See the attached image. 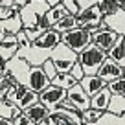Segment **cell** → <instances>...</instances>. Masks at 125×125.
Instances as JSON below:
<instances>
[{
    "mask_svg": "<svg viewBox=\"0 0 125 125\" xmlns=\"http://www.w3.org/2000/svg\"><path fill=\"white\" fill-rule=\"evenodd\" d=\"M107 57H109L107 52H103L96 44H90L88 48H85L79 53L77 61L83 66V70H85V75H94V74H98V70L101 68V64L105 62Z\"/></svg>",
    "mask_w": 125,
    "mask_h": 125,
    "instance_id": "obj_1",
    "label": "cell"
},
{
    "mask_svg": "<svg viewBox=\"0 0 125 125\" xmlns=\"http://www.w3.org/2000/svg\"><path fill=\"white\" fill-rule=\"evenodd\" d=\"M77 57L79 55L75 53L74 50H70L64 42H59L57 46L50 52V59L53 61V64H55L59 74H68V72L72 70V66L77 62Z\"/></svg>",
    "mask_w": 125,
    "mask_h": 125,
    "instance_id": "obj_2",
    "label": "cell"
},
{
    "mask_svg": "<svg viewBox=\"0 0 125 125\" xmlns=\"http://www.w3.org/2000/svg\"><path fill=\"white\" fill-rule=\"evenodd\" d=\"M61 42H64L70 50H74L79 55L85 48H88L92 44V33L86 28H74V30L62 33Z\"/></svg>",
    "mask_w": 125,
    "mask_h": 125,
    "instance_id": "obj_3",
    "label": "cell"
},
{
    "mask_svg": "<svg viewBox=\"0 0 125 125\" xmlns=\"http://www.w3.org/2000/svg\"><path fill=\"white\" fill-rule=\"evenodd\" d=\"M48 125H83V118L79 110H68L57 107L48 114Z\"/></svg>",
    "mask_w": 125,
    "mask_h": 125,
    "instance_id": "obj_4",
    "label": "cell"
},
{
    "mask_svg": "<svg viewBox=\"0 0 125 125\" xmlns=\"http://www.w3.org/2000/svg\"><path fill=\"white\" fill-rule=\"evenodd\" d=\"M64 98H66V88L55 86V85H52V83H50V86H46V88L39 94V101L50 110L57 109Z\"/></svg>",
    "mask_w": 125,
    "mask_h": 125,
    "instance_id": "obj_5",
    "label": "cell"
},
{
    "mask_svg": "<svg viewBox=\"0 0 125 125\" xmlns=\"http://www.w3.org/2000/svg\"><path fill=\"white\" fill-rule=\"evenodd\" d=\"M50 77L46 75V72L42 70V66H30L28 68V81L26 86L31 88L33 92L41 94L46 86H50Z\"/></svg>",
    "mask_w": 125,
    "mask_h": 125,
    "instance_id": "obj_6",
    "label": "cell"
},
{
    "mask_svg": "<svg viewBox=\"0 0 125 125\" xmlns=\"http://www.w3.org/2000/svg\"><path fill=\"white\" fill-rule=\"evenodd\" d=\"M77 19V28H86V30H92V28H98L103 20V13L99 9V6H92L88 9H83L75 15Z\"/></svg>",
    "mask_w": 125,
    "mask_h": 125,
    "instance_id": "obj_7",
    "label": "cell"
},
{
    "mask_svg": "<svg viewBox=\"0 0 125 125\" xmlns=\"http://www.w3.org/2000/svg\"><path fill=\"white\" fill-rule=\"evenodd\" d=\"M66 98L70 99L75 107H77L79 112L90 109V96L85 92V88H83L79 83H75L74 86H70V88L66 90Z\"/></svg>",
    "mask_w": 125,
    "mask_h": 125,
    "instance_id": "obj_8",
    "label": "cell"
},
{
    "mask_svg": "<svg viewBox=\"0 0 125 125\" xmlns=\"http://www.w3.org/2000/svg\"><path fill=\"white\" fill-rule=\"evenodd\" d=\"M98 75L105 83H110V81H114V79H118V77H123L125 75V68L120 66L118 62H114L110 57H107L105 62L101 64V68L98 70Z\"/></svg>",
    "mask_w": 125,
    "mask_h": 125,
    "instance_id": "obj_9",
    "label": "cell"
},
{
    "mask_svg": "<svg viewBox=\"0 0 125 125\" xmlns=\"http://www.w3.org/2000/svg\"><path fill=\"white\" fill-rule=\"evenodd\" d=\"M118 37L120 35L112 30H99V31H96V33H92V44H96L98 48H101L103 52L109 53L110 48L116 44Z\"/></svg>",
    "mask_w": 125,
    "mask_h": 125,
    "instance_id": "obj_10",
    "label": "cell"
},
{
    "mask_svg": "<svg viewBox=\"0 0 125 125\" xmlns=\"http://www.w3.org/2000/svg\"><path fill=\"white\" fill-rule=\"evenodd\" d=\"M61 39H62L61 33H59L57 30H53V28H50V30L44 31V33H42V35H41L33 44H31V46L41 48V50H46V52H52L59 42H61Z\"/></svg>",
    "mask_w": 125,
    "mask_h": 125,
    "instance_id": "obj_11",
    "label": "cell"
},
{
    "mask_svg": "<svg viewBox=\"0 0 125 125\" xmlns=\"http://www.w3.org/2000/svg\"><path fill=\"white\" fill-rule=\"evenodd\" d=\"M79 85L83 86V88H85V92L88 94L90 98H92V96H96V94L99 92V90H103L107 86V83L103 81L101 77H99L98 74H94V75H85V77L81 79V81H79Z\"/></svg>",
    "mask_w": 125,
    "mask_h": 125,
    "instance_id": "obj_12",
    "label": "cell"
},
{
    "mask_svg": "<svg viewBox=\"0 0 125 125\" xmlns=\"http://www.w3.org/2000/svg\"><path fill=\"white\" fill-rule=\"evenodd\" d=\"M24 114H26V116L30 118V120L33 121L35 125H39V123H44V121H48V114H50V109H46V107H44L41 101H37L35 105H31L30 109L24 110Z\"/></svg>",
    "mask_w": 125,
    "mask_h": 125,
    "instance_id": "obj_13",
    "label": "cell"
},
{
    "mask_svg": "<svg viewBox=\"0 0 125 125\" xmlns=\"http://www.w3.org/2000/svg\"><path fill=\"white\" fill-rule=\"evenodd\" d=\"M110 98H112V94H110V90L105 86V88L99 90L96 96L90 98V109L103 110V112H105V110L109 109V105H110Z\"/></svg>",
    "mask_w": 125,
    "mask_h": 125,
    "instance_id": "obj_14",
    "label": "cell"
},
{
    "mask_svg": "<svg viewBox=\"0 0 125 125\" xmlns=\"http://www.w3.org/2000/svg\"><path fill=\"white\" fill-rule=\"evenodd\" d=\"M105 22L109 26V30L116 31L118 35H125V11L123 9L116 11L110 17H105Z\"/></svg>",
    "mask_w": 125,
    "mask_h": 125,
    "instance_id": "obj_15",
    "label": "cell"
},
{
    "mask_svg": "<svg viewBox=\"0 0 125 125\" xmlns=\"http://www.w3.org/2000/svg\"><path fill=\"white\" fill-rule=\"evenodd\" d=\"M109 57L112 59L114 62H118L120 66L125 68V35H120L112 48L109 52Z\"/></svg>",
    "mask_w": 125,
    "mask_h": 125,
    "instance_id": "obj_16",
    "label": "cell"
},
{
    "mask_svg": "<svg viewBox=\"0 0 125 125\" xmlns=\"http://www.w3.org/2000/svg\"><path fill=\"white\" fill-rule=\"evenodd\" d=\"M107 110H109L110 114H114L116 118L125 116V94L123 96H112V98H110V105H109Z\"/></svg>",
    "mask_w": 125,
    "mask_h": 125,
    "instance_id": "obj_17",
    "label": "cell"
},
{
    "mask_svg": "<svg viewBox=\"0 0 125 125\" xmlns=\"http://www.w3.org/2000/svg\"><path fill=\"white\" fill-rule=\"evenodd\" d=\"M74 28H77V19H75V15H72V13H68L66 17H62L61 20H59L57 24L53 26V30H57L59 33H66V31L74 30Z\"/></svg>",
    "mask_w": 125,
    "mask_h": 125,
    "instance_id": "obj_18",
    "label": "cell"
},
{
    "mask_svg": "<svg viewBox=\"0 0 125 125\" xmlns=\"http://www.w3.org/2000/svg\"><path fill=\"white\" fill-rule=\"evenodd\" d=\"M2 26H4V33H9V35H17L20 30H22V17L15 15L8 20H2Z\"/></svg>",
    "mask_w": 125,
    "mask_h": 125,
    "instance_id": "obj_19",
    "label": "cell"
},
{
    "mask_svg": "<svg viewBox=\"0 0 125 125\" xmlns=\"http://www.w3.org/2000/svg\"><path fill=\"white\" fill-rule=\"evenodd\" d=\"M98 6H99V9H101V13H103V19L114 15L116 11L121 9V2H118V0H99Z\"/></svg>",
    "mask_w": 125,
    "mask_h": 125,
    "instance_id": "obj_20",
    "label": "cell"
},
{
    "mask_svg": "<svg viewBox=\"0 0 125 125\" xmlns=\"http://www.w3.org/2000/svg\"><path fill=\"white\" fill-rule=\"evenodd\" d=\"M37 101H39V94H37V92H33L31 88H28V90H26V94H24L22 98L19 99L17 107H19V109L24 112V110H26V109H30L31 105H35Z\"/></svg>",
    "mask_w": 125,
    "mask_h": 125,
    "instance_id": "obj_21",
    "label": "cell"
},
{
    "mask_svg": "<svg viewBox=\"0 0 125 125\" xmlns=\"http://www.w3.org/2000/svg\"><path fill=\"white\" fill-rule=\"evenodd\" d=\"M75 79L72 77L70 74H57L53 79H52V85H55V86H61V88H70V86H74L75 85Z\"/></svg>",
    "mask_w": 125,
    "mask_h": 125,
    "instance_id": "obj_22",
    "label": "cell"
},
{
    "mask_svg": "<svg viewBox=\"0 0 125 125\" xmlns=\"http://www.w3.org/2000/svg\"><path fill=\"white\" fill-rule=\"evenodd\" d=\"M107 88L110 90L112 96H123L125 94V75L114 79V81H110V83H107Z\"/></svg>",
    "mask_w": 125,
    "mask_h": 125,
    "instance_id": "obj_23",
    "label": "cell"
},
{
    "mask_svg": "<svg viewBox=\"0 0 125 125\" xmlns=\"http://www.w3.org/2000/svg\"><path fill=\"white\" fill-rule=\"evenodd\" d=\"M103 116V110H96V109H86L81 112L83 118V125H88V123H96L99 118Z\"/></svg>",
    "mask_w": 125,
    "mask_h": 125,
    "instance_id": "obj_24",
    "label": "cell"
},
{
    "mask_svg": "<svg viewBox=\"0 0 125 125\" xmlns=\"http://www.w3.org/2000/svg\"><path fill=\"white\" fill-rule=\"evenodd\" d=\"M24 30V33H26V37H28V41H30V44H33L37 39H39L41 35L44 33V30H41L39 26H31V28H22Z\"/></svg>",
    "mask_w": 125,
    "mask_h": 125,
    "instance_id": "obj_25",
    "label": "cell"
},
{
    "mask_svg": "<svg viewBox=\"0 0 125 125\" xmlns=\"http://www.w3.org/2000/svg\"><path fill=\"white\" fill-rule=\"evenodd\" d=\"M41 66H42V70L46 72V75H48V77H50V81H52V79H53L55 75L59 74V72H57V68H55V64H53V61H52L50 57H48L46 61H44L42 64H41Z\"/></svg>",
    "mask_w": 125,
    "mask_h": 125,
    "instance_id": "obj_26",
    "label": "cell"
},
{
    "mask_svg": "<svg viewBox=\"0 0 125 125\" xmlns=\"http://www.w3.org/2000/svg\"><path fill=\"white\" fill-rule=\"evenodd\" d=\"M68 74H70V75H72V77H74V79H75V81H77V83L81 81L83 77H85V70H83V66H81V64H79V61L75 62L74 66H72V70L68 72Z\"/></svg>",
    "mask_w": 125,
    "mask_h": 125,
    "instance_id": "obj_27",
    "label": "cell"
},
{
    "mask_svg": "<svg viewBox=\"0 0 125 125\" xmlns=\"http://www.w3.org/2000/svg\"><path fill=\"white\" fill-rule=\"evenodd\" d=\"M61 4L64 6L66 11L72 13V15H77V13H79V8H77V2H75V0H62Z\"/></svg>",
    "mask_w": 125,
    "mask_h": 125,
    "instance_id": "obj_28",
    "label": "cell"
},
{
    "mask_svg": "<svg viewBox=\"0 0 125 125\" xmlns=\"http://www.w3.org/2000/svg\"><path fill=\"white\" fill-rule=\"evenodd\" d=\"M13 125H35V123H33V121H31V120H30V118H28L24 112H20L19 116L13 120Z\"/></svg>",
    "mask_w": 125,
    "mask_h": 125,
    "instance_id": "obj_29",
    "label": "cell"
},
{
    "mask_svg": "<svg viewBox=\"0 0 125 125\" xmlns=\"http://www.w3.org/2000/svg\"><path fill=\"white\" fill-rule=\"evenodd\" d=\"M75 2H77L79 11H83V9H88V8H92V6L98 4V0H75Z\"/></svg>",
    "mask_w": 125,
    "mask_h": 125,
    "instance_id": "obj_30",
    "label": "cell"
},
{
    "mask_svg": "<svg viewBox=\"0 0 125 125\" xmlns=\"http://www.w3.org/2000/svg\"><path fill=\"white\" fill-rule=\"evenodd\" d=\"M17 41H19L20 48H26V46H31V44H30V41H28V37H26V33H24V30H20L19 33H17Z\"/></svg>",
    "mask_w": 125,
    "mask_h": 125,
    "instance_id": "obj_31",
    "label": "cell"
},
{
    "mask_svg": "<svg viewBox=\"0 0 125 125\" xmlns=\"http://www.w3.org/2000/svg\"><path fill=\"white\" fill-rule=\"evenodd\" d=\"M31 2H33V0H15V4L19 6L20 9H22V8H26V6H30Z\"/></svg>",
    "mask_w": 125,
    "mask_h": 125,
    "instance_id": "obj_32",
    "label": "cell"
},
{
    "mask_svg": "<svg viewBox=\"0 0 125 125\" xmlns=\"http://www.w3.org/2000/svg\"><path fill=\"white\" fill-rule=\"evenodd\" d=\"M0 125H13V120H8V118H4L0 114Z\"/></svg>",
    "mask_w": 125,
    "mask_h": 125,
    "instance_id": "obj_33",
    "label": "cell"
},
{
    "mask_svg": "<svg viewBox=\"0 0 125 125\" xmlns=\"http://www.w3.org/2000/svg\"><path fill=\"white\" fill-rule=\"evenodd\" d=\"M44 2H46L48 6H50V8H53V6H59L62 2V0H44Z\"/></svg>",
    "mask_w": 125,
    "mask_h": 125,
    "instance_id": "obj_34",
    "label": "cell"
},
{
    "mask_svg": "<svg viewBox=\"0 0 125 125\" xmlns=\"http://www.w3.org/2000/svg\"><path fill=\"white\" fill-rule=\"evenodd\" d=\"M121 9H123V11H125V2H123V4H121Z\"/></svg>",
    "mask_w": 125,
    "mask_h": 125,
    "instance_id": "obj_35",
    "label": "cell"
},
{
    "mask_svg": "<svg viewBox=\"0 0 125 125\" xmlns=\"http://www.w3.org/2000/svg\"><path fill=\"white\" fill-rule=\"evenodd\" d=\"M118 2H121V4H123V2H125V0H118Z\"/></svg>",
    "mask_w": 125,
    "mask_h": 125,
    "instance_id": "obj_36",
    "label": "cell"
},
{
    "mask_svg": "<svg viewBox=\"0 0 125 125\" xmlns=\"http://www.w3.org/2000/svg\"><path fill=\"white\" fill-rule=\"evenodd\" d=\"M98 2H99V0H98Z\"/></svg>",
    "mask_w": 125,
    "mask_h": 125,
    "instance_id": "obj_37",
    "label": "cell"
}]
</instances>
